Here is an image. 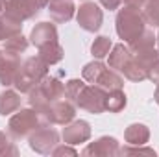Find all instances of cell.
<instances>
[{
    "label": "cell",
    "instance_id": "1",
    "mask_svg": "<svg viewBox=\"0 0 159 157\" xmlns=\"http://www.w3.org/2000/svg\"><path fill=\"white\" fill-rule=\"evenodd\" d=\"M63 96H65V85L57 78L46 76L37 87H34L28 92V102H30V107H34L39 115H43L44 109L52 102H56V100H59Z\"/></svg>",
    "mask_w": 159,
    "mask_h": 157
},
{
    "label": "cell",
    "instance_id": "2",
    "mask_svg": "<svg viewBox=\"0 0 159 157\" xmlns=\"http://www.w3.org/2000/svg\"><path fill=\"white\" fill-rule=\"evenodd\" d=\"M115 28H117V35L124 43L129 44L131 41L137 39L146 30V20H144L143 13L137 7L124 6L122 9H119V13H117Z\"/></svg>",
    "mask_w": 159,
    "mask_h": 157
},
{
    "label": "cell",
    "instance_id": "3",
    "mask_svg": "<svg viewBox=\"0 0 159 157\" xmlns=\"http://www.w3.org/2000/svg\"><path fill=\"white\" fill-rule=\"evenodd\" d=\"M46 76H48V65L41 59L39 56H37V57H28V59L20 65L13 87H15L19 92H30V91H32L34 87H37Z\"/></svg>",
    "mask_w": 159,
    "mask_h": 157
},
{
    "label": "cell",
    "instance_id": "4",
    "mask_svg": "<svg viewBox=\"0 0 159 157\" xmlns=\"http://www.w3.org/2000/svg\"><path fill=\"white\" fill-rule=\"evenodd\" d=\"M41 126H43V118L34 107L17 109V113L7 122V131L15 139H24V137H30Z\"/></svg>",
    "mask_w": 159,
    "mask_h": 157
},
{
    "label": "cell",
    "instance_id": "5",
    "mask_svg": "<svg viewBox=\"0 0 159 157\" xmlns=\"http://www.w3.org/2000/svg\"><path fill=\"white\" fill-rule=\"evenodd\" d=\"M76 105L80 109L93 113V115H100L106 111V91L94 83L91 85H83V89L80 91Z\"/></svg>",
    "mask_w": 159,
    "mask_h": 157
},
{
    "label": "cell",
    "instance_id": "6",
    "mask_svg": "<svg viewBox=\"0 0 159 157\" xmlns=\"http://www.w3.org/2000/svg\"><path fill=\"white\" fill-rule=\"evenodd\" d=\"M76 117V107H74V104L72 102H69V100H56V102H52L46 109H44V113L41 115V118L46 122V124H59V126H65V124H69V122H72Z\"/></svg>",
    "mask_w": 159,
    "mask_h": 157
},
{
    "label": "cell",
    "instance_id": "7",
    "mask_svg": "<svg viewBox=\"0 0 159 157\" xmlns=\"http://www.w3.org/2000/svg\"><path fill=\"white\" fill-rule=\"evenodd\" d=\"M76 20H78L80 28H83L85 32H98L102 28L104 22V13L102 9L94 4V2H83L76 11Z\"/></svg>",
    "mask_w": 159,
    "mask_h": 157
},
{
    "label": "cell",
    "instance_id": "8",
    "mask_svg": "<svg viewBox=\"0 0 159 157\" xmlns=\"http://www.w3.org/2000/svg\"><path fill=\"white\" fill-rule=\"evenodd\" d=\"M28 142H30V148H32L35 154L46 155V154H52V150L57 146L59 135H57L56 129L46 128V126H41V128H37V129L30 135Z\"/></svg>",
    "mask_w": 159,
    "mask_h": 157
},
{
    "label": "cell",
    "instance_id": "9",
    "mask_svg": "<svg viewBox=\"0 0 159 157\" xmlns=\"http://www.w3.org/2000/svg\"><path fill=\"white\" fill-rule=\"evenodd\" d=\"M61 137H63L65 144H70V146L83 144L91 139V126L87 120H72V122L65 124Z\"/></svg>",
    "mask_w": 159,
    "mask_h": 157
},
{
    "label": "cell",
    "instance_id": "10",
    "mask_svg": "<svg viewBox=\"0 0 159 157\" xmlns=\"http://www.w3.org/2000/svg\"><path fill=\"white\" fill-rule=\"evenodd\" d=\"M120 154L119 141L115 137H100L98 141L91 142L83 148V157H115Z\"/></svg>",
    "mask_w": 159,
    "mask_h": 157
},
{
    "label": "cell",
    "instance_id": "11",
    "mask_svg": "<svg viewBox=\"0 0 159 157\" xmlns=\"http://www.w3.org/2000/svg\"><path fill=\"white\" fill-rule=\"evenodd\" d=\"M20 59L17 54H9V52H2L0 54V85L4 87H11L15 83L17 72L20 69Z\"/></svg>",
    "mask_w": 159,
    "mask_h": 157
},
{
    "label": "cell",
    "instance_id": "12",
    "mask_svg": "<svg viewBox=\"0 0 159 157\" xmlns=\"http://www.w3.org/2000/svg\"><path fill=\"white\" fill-rule=\"evenodd\" d=\"M30 41L37 48H43L44 44H50V43H56L57 41V28H56V24H52V22H39V24H35L32 28Z\"/></svg>",
    "mask_w": 159,
    "mask_h": 157
},
{
    "label": "cell",
    "instance_id": "13",
    "mask_svg": "<svg viewBox=\"0 0 159 157\" xmlns=\"http://www.w3.org/2000/svg\"><path fill=\"white\" fill-rule=\"evenodd\" d=\"M46 7L56 22H69L76 13V6L72 0H50Z\"/></svg>",
    "mask_w": 159,
    "mask_h": 157
},
{
    "label": "cell",
    "instance_id": "14",
    "mask_svg": "<svg viewBox=\"0 0 159 157\" xmlns=\"http://www.w3.org/2000/svg\"><path fill=\"white\" fill-rule=\"evenodd\" d=\"M124 141L129 146H144L150 141V129L144 124H129L124 131Z\"/></svg>",
    "mask_w": 159,
    "mask_h": 157
},
{
    "label": "cell",
    "instance_id": "15",
    "mask_svg": "<svg viewBox=\"0 0 159 157\" xmlns=\"http://www.w3.org/2000/svg\"><path fill=\"white\" fill-rule=\"evenodd\" d=\"M128 48H129L131 56H139V54H146L150 50H156L157 46H156V35H154V32L152 30H144L137 39H133L129 43Z\"/></svg>",
    "mask_w": 159,
    "mask_h": 157
},
{
    "label": "cell",
    "instance_id": "16",
    "mask_svg": "<svg viewBox=\"0 0 159 157\" xmlns=\"http://www.w3.org/2000/svg\"><path fill=\"white\" fill-rule=\"evenodd\" d=\"M107 56H109V59H107L109 69H113V70H117V72H122V69H124V67L128 65V61L131 59V52H129V48L124 46V44H115Z\"/></svg>",
    "mask_w": 159,
    "mask_h": 157
},
{
    "label": "cell",
    "instance_id": "17",
    "mask_svg": "<svg viewBox=\"0 0 159 157\" xmlns=\"http://www.w3.org/2000/svg\"><path fill=\"white\" fill-rule=\"evenodd\" d=\"M17 109H20V94L19 91H11L6 89L0 92V115L7 117L11 113H15Z\"/></svg>",
    "mask_w": 159,
    "mask_h": 157
},
{
    "label": "cell",
    "instance_id": "18",
    "mask_svg": "<svg viewBox=\"0 0 159 157\" xmlns=\"http://www.w3.org/2000/svg\"><path fill=\"white\" fill-rule=\"evenodd\" d=\"M94 85H98V87H102L106 92H109V91H117V89H122L124 87V79L120 78V74L117 70H113V69H107L106 67V70L100 74V78L96 79V83Z\"/></svg>",
    "mask_w": 159,
    "mask_h": 157
},
{
    "label": "cell",
    "instance_id": "19",
    "mask_svg": "<svg viewBox=\"0 0 159 157\" xmlns=\"http://www.w3.org/2000/svg\"><path fill=\"white\" fill-rule=\"evenodd\" d=\"M17 34H22V22L2 11L0 13V41L9 39L11 35H17Z\"/></svg>",
    "mask_w": 159,
    "mask_h": 157
},
{
    "label": "cell",
    "instance_id": "20",
    "mask_svg": "<svg viewBox=\"0 0 159 157\" xmlns=\"http://www.w3.org/2000/svg\"><path fill=\"white\" fill-rule=\"evenodd\" d=\"M39 57L50 67V65H56L63 59V48L61 44L56 41V43H50V44H44L43 48H39Z\"/></svg>",
    "mask_w": 159,
    "mask_h": 157
},
{
    "label": "cell",
    "instance_id": "21",
    "mask_svg": "<svg viewBox=\"0 0 159 157\" xmlns=\"http://www.w3.org/2000/svg\"><path fill=\"white\" fill-rule=\"evenodd\" d=\"M122 74L124 78H128L129 81H143V79H148V70L131 56V59L128 61V65L122 69Z\"/></svg>",
    "mask_w": 159,
    "mask_h": 157
},
{
    "label": "cell",
    "instance_id": "22",
    "mask_svg": "<svg viewBox=\"0 0 159 157\" xmlns=\"http://www.w3.org/2000/svg\"><path fill=\"white\" fill-rule=\"evenodd\" d=\"M126 104H128V100H126V94H124L122 89L106 92V111H109V113H120L126 107Z\"/></svg>",
    "mask_w": 159,
    "mask_h": 157
},
{
    "label": "cell",
    "instance_id": "23",
    "mask_svg": "<svg viewBox=\"0 0 159 157\" xmlns=\"http://www.w3.org/2000/svg\"><path fill=\"white\" fill-rule=\"evenodd\" d=\"M111 48H113V43H111L109 37L98 35L96 39L93 41V44H91V54L96 59H104V57H107V54L111 52Z\"/></svg>",
    "mask_w": 159,
    "mask_h": 157
},
{
    "label": "cell",
    "instance_id": "24",
    "mask_svg": "<svg viewBox=\"0 0 159 157\" xmlns=\"http://www.w3.org/2000/svg\"><path fill=\"white\" fill-rule=\"evenodd\" d=\"M28 48V39L22 35V34H17V35H11L9 39L4 41V50L2 52H9V54H20Z\"/></svg>",
    "mask_w": 159,
    "mask_h": 157
},
{
    "label": "cell",
    "instance_id": "25",
    "mask_svg": "<svg viewBox=\"0 0 159 157\" xmlns=\"http://www.w3.org/2000/svg\"><path fill=\"white\" fill-rule=\"evenodd\" d=\"M106 70V65L100 61V59H96V61H91V63H87L85 67H83V70H81V78L85 79V81H89V83H96V79L100 78V74Z\"/></svg>",
    "mask_w": 159,
    "mask_h": 157
},
{
    "label": "cell",
    "instance_id": "26",
    "mask_svg": "<svg viewBox=\"0 0 159 157\" xmlns=\"http://www.w3.org/2000/svg\"><path fill=\"white\" fill-rule=\"evenodd\" d=\"M143 17L154 28L159 26V0H146L143 6Z\"/></svg>",
    "mask_w": 159,
    "mask_h": 157
},
{
    "label": "cell",
    "instance_id": "27",
    "mask_svg": "<svg viewBox=\"0 0 159 157\" xmlns=\"http://www.w3.org/2000/svg\"><path fill=\"white\" fill-rule=\"evenodd\" d=\"M83 81L81 79H69L67 83H65V98L69 100V102H72V104H76V100H78V94L80 91L83 89Z\"/></svg>",
    "mask_w": 159,
    "mask_h": 157
},
{
    "label": "cell",
    "instance_id": "28",
    "mask_svg": "<svg viewBox=\"0 0 159 157\" xmlns=\"http://www.w3.org/2000/svg\"><path fill=\"white\" fill-rule=\"evenodd\" d=\"M7 155H19V150L9 141V137L0 131V157H7Z\"/></svg>",
    "mask_w": 159,
    "mask_h": 157
},
{
    "label": "cell",
    "instance_id": "29",
    "mask_svg": "<svg viewBox=\"0 0 159 157\" xmlns=\"http://www.w3.org/2000/svg\"><path fill=\"white\" fill-rule=\"evenodd\" d=\"M120 154L122 155H131V154H146V155H156V152L152 150V148H143V146H126V148H122L120 150Z\"/></svg>",
    "mask_w": 159,
    "mask_h": 157
},
{
    "label": "cell",
    "instance_id": "30",
    "mask_svg": "<svg viewBox=\"0 0 159 157\" xmlns=\"http://www.w3.org/2000/svg\"><path fill=\"white\" fill-rule=\"evenodd\" d=\"M52 155H56V157H61V155L76 157L78 155V152H76L74 148H70V144H67V146H56V148L52 150Z\"/></svg>",
    "mask_w": 159,
    "mask_h": 157
},
{
    "label": "cell",
    "instance_id": "31",
    "mask_svg": "<svg viewBox=\"0 0 159 157\" xmlns=\"http://www.w3.org/2000/svg\"><path fill=\"white\" fill-rule=\"evenodd\" d=\"M148 79L154 81V83H159V59L150 67V70H148Z\"/></svg>",
    "mask_w": 159,
    "mask_h": 157
},
{
    "label": "cell",
    "instance_id": "32",
    "mask_svg": "<svg viewBox=\"0 0 159 157\" xmlns=\"http://www.w3.org/2000/svg\"><path fill=\"white\" fill-rule=\"evenodd\" d=\"M102 6H104V9H109V11H115V9H119L120 2L122 0H98Z\"/></svg>",
    "mask_w": 159,
    "mask_h": 157
},
{
    "label": "cell",
    "instance_id": "33",
    "mask_svg": "<svg viewBox=\"0 0 159 157\" xmlns=\"http://www.w3.org/2000/svg\"><path fill=\"white\" fill-rule=\"evenodd\" d=\"M122 2H124V6H129V7H137V9H141V7L144 6L146 0H122Z\"/></svg>",
    "mask_w": 159,
    "mask_h": 157
},
{
    "label": "cell",
    "instance_id": "34",
    "mask_svg": "<svg viewBox=\"0 0 159 157\" xmlns=\"http://www.w3.org/2000/svg\"><path fill=\"white\" fill-rule=\"evenodd\" d=\"M154 100H156V104L159 105V83H157V89H156V92H154Z\"/></svg>",
    "mask_w": 159,
    "mask_h": 157
},
{
    "label": "cell",
    "instance_id": "35",
    "mask_svg": "<svg viewBox=\"0 0 159 157\" xmlns=\"http://www.w3.org/2000/svg\"><path fill=\"white\" fill-rule=\"evenodd\" d=\"M156 46H157V50H159V34L156 35Z\"/></svg>",
    "mask_w": 159,
    "mask_h": 157
},
{
    "label": "cell",
    "instance_id": "36",
    "mask_svg": "<svg viewBox=\"0 0 159 157\" xmlns=\"http://www.w3.org/2000/svg\"><path fill=\"white\" fill-rule=\"evenodd\" d=\"M4 11V0H0V13Z\"/></svg>",
    "mask_w": 159,
    "mask_h": 157
},
{
    "label": "cell",
    "instance_id": "37",
    "mask_svg": "<svg viewBox=\"0 0 159 157\" xmlns=\"http://www.w3.org/2000/svg\"><path fill=\"white\" fill-rule=\"evenodd\" d=\"M0 54H2V50H0Z\"/></svg>",
    "mask_w": 159,
    "mask_h": 157
}]
</instances>
